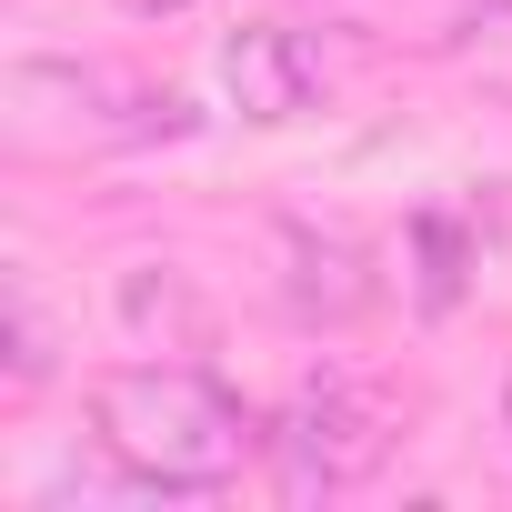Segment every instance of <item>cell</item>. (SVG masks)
I'll return each mask as SVG.
<instances>
[{
	"mask_svg": "<svg viewBox=\"0 0 512 512\" xmlns=\"http://www.w3.org/2000/svg\"><path fill=\"white\" fill-rule=\"evenodd\" d=\"M91 442L111 462H131L151 492H221L262 452V422L241 412L231 382H211L191 362H121L91 382Z\"/></svg>",
	"mask_w": 512,
	"mask_h": 512,
	"instance_id": "1",
	"label": "cell"
},
{
	"mask_svg": "<svg viewBox=\"0 0 512 512\" xmlns=\"http://www.w3.org/2000/svg\"><path fill=\"white\" fill-rule=\"evenodd\" d=\"M262 452H272V482L282 502H332V492H362L382 462H392V402L372 382H302L272 422H262Z\"/></svg>",
	"mask_w": 512,
	"mask_h": 512,
	"instance_id": "2",
	"label": "cell"
},
{
	"mask_svg": "<svg viewBox=\"0 0 512 512\" xmlns=\"http://www.w3.org/2000/svg\"><path fill=\"white\" fill-rule=\"evenodd\" d=\"M211 71H221V101L241 111V121H302L312 101H322V51L292 31V21H241V31H221V51H211Z\"/></svg>",
	"mask_w": 512,
	"mask_h": 512,
	"instance_id": "3",
	"label": "cell"
},
{
	"mask_svg": "<svg viewBox=\"0 0 512 512\" xmlns=\"http://www.w3.org/2000/svg\"><path fill=\"white\" fill-rule=\"evenodd\" d=\"M282 302H292L302 322L342 332V322H362V312L382 302V272H372V251H362L342 221H292V231H282Z\"/></svg>",
	"mask_w": 512,
	"mask_h": 512,
	"instance_id": "4",
	"label": "cell"
},
{
	"mask_svg": "<svg viewBox=\"0 0 512 512\" xmlns=\"http://www.w3.org/2000/svg\"><path fill=\"white\" fill-rule=\"evenodd\" d=\"M472 272H482V231L462 211H412V302L432 322L472 292Z\"/></svg>",
	"mask_w": 512,
	"mask_h": 512,
	"instance_id": "5",
	"label": "cell"
},
{
	"mask_svg": "<svg viewBox=\"0 0 512 512\" xmlns=\"http://www.w3.org/2000/svg\"><path fill=\"white\" fill-rule=\"evenodd\" d=\"M51 382V322L31 302V282H11V392H41Z\"/></svg>",
	"mask_w": 512,
	"mask_h": 512,
	"instance_id": "6",
	"label": "cell"
},
{
	"mask_svg": "<svg viewBox=\"0 0 512 512\" xmlns=\"http://www.w3.org/2000/svg\"><path fill=\"white\" fill-rule=\"evenodd\" d=\"M131 21H171V11H191V0H121Z\"/></svg>",
	"mask_w": 512,
	"mask_h": 512,
	"instance_id": "7",
	"label": "cell"
},
{
	"mask_svg": "<svg viewBox=\"0 0 512 512\" xmlns=\"http://www.w3.org/2000/svg\"><path fill=\"white\" fill-rule=\"evenodd\" d=\"M502 432H512V372H502Z\"/></svg>",
	"mask_w": 512,
	"mask_h": 512,
	"instance_id": "8",
	"label": "cell"
}]
</instances>
